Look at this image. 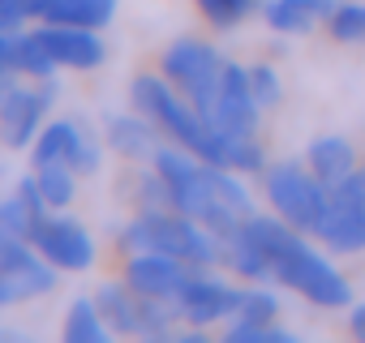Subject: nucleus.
Returning a JSON list of instances; mask_svg holds the SVG:
<instances>
[{
	"mask_svg": "<svg viewBox=\"0 0 365 343\" xmlns=\"http://www.w3.org/2000/svg\"><path fill=\"white\" fill-rule=\"evenodd\" d=\"M103 322L112 326V334H142V339H168L180 326V309L168 300H150L142 292H133L125 279L120 283H103L95 292Z\"/></svg>",
	"mask_w": 365,
	"mask_h": 343,
	"instance_id": "423d86ee",
	"label": "nucleus"
},
{
	"mask_svg": "<svg viewBox=\"0 0 365 343\" xmlns=\"http://www.w3.org/2000/svg\"><path fill=\"white\" fill-rule=\"evenodd\" d=\"M129 99H133V107L142 116H150L159 125L163 137H172L176 146L194 150L198 159L224 167V137H220V129H211V120L180 95L163 73H138L133 86H129Z\"/></svg>",
	"mask_w": 365,
	"mask_h": 343,
	"instance_id": "7ed1b4c3",
	"label": "nucleus"
},
{
	"mask_svg": "<svg viewBox=\"0 0 365 343\" xmlns=\"http://www.w3.org/2000/svg\"><path fill=\"white\" fill-rule=\"evenodd\" d=\"M155 172L168 185V202L176 211H185L190 219H198L202 228H211L220 241L232 236L250 215H254V198L241 181V172H228L220 163L198 159L185 146H159L155 150Z\"/></svg>",
	"mask_w": 365,
	"mask_h": 343,
	"instance_id": "f257e3e1",
	"label": "nucleus"
},
{
	"mask_svg": "<svg viewBox=\"0 0 365 343\" xmlns=\"http://www.w3.org/2000/svg\"><path fill=\"white\" fill-rule=\"evenodd\" d=\"M39 43L48 48V56L56 60V69H99L108 48L99 39V31H86V26H56V22H43L39 31Z\"/></svg>",
	"mask_w": 365,
	"mask_h": 343,
	"instance_id": "4468645a",
	"label": "nucleus"
},
{
	"mask_svg": "<svg viewBox=\"0 0 365 343\" xmlns=\"http://www.w3.org/2000/svg\"><path fill=\"white\" fill-rule=\"evenodd\" d=\"M339 0H262V22L275 35H309L327 26Z\"/></svg>",
	"mask_w": 365,
	"mask_h": 343,
	"instance_id": "dca6fc26",
	"label": "nucleus"
},
{
	"mask_svg": "<svg viewBox=\"0 0 365 343\" xmlns=\"http://www.w3.org/2000/svg\"><path fill=\"white\" fill-rule=\"evenodd\" d=\"M5 211H9V219H14V228L31 241L35 236V228L48 219V202H43V194H39V185H35V176H26V181H18V189L9 194V202H5Z\"/></svg>",
	"mask_w": 365,
	"mask_h": 343,
	"instance_id": "412c9836",
	"label": "nucleus"
},
{
	"mask_svg": "<svg viewBox=\"0 0 365 343\" xmlns=\"http://www.w3.org/2000/svg\"><path fill=\"white\" fill-rule=\"evenodd\" d=\"M14 73H26V78H52L56 73V60L48 56V48L39 43L35 31H26V35L14 31Z\"/></svg>",
	"mask_w": 365,
	"mask_h": 343,
	"instance_id": "b1692460",
	"label": "nucleus"
},
{
	"mask_svg": "<svg viewBox=\"0 0 365 343\" xmlns=\"http://www.w3.org/2000/svg\"><path fill=\"white\" fill-rule=\"evenodd\" d=\"M56 103V82L52 78H35V86L26 82V73H5L0 78V142L9 150H22L39 137L48 107Z\"/></svg>",
	"mask_w": 365,
	"mask_h": 343,
	"instance_id": "0eeeda50",
	"label": "nucleus"
},
{
	"mask_svg": "<svg viewBox=\"0 0 365 343\" xmlns=\"http://www.w3.org/2000/svg\"><path fill=\"white\" fill-rule=\"evenodd\" d=\"M82 129H86L82 120H48V125L39 129V137L31 142V167H35V163H69V167H73Z\"/></svg>",
	"mask_w": 365,
	"mask_h": 343,
	"instance_id": "a211bd4d",
	"label": "nucleus"
},
{
	"mask_svg": "<svg viewBox=\"0 0 365 343\" xmlns=\"http://www.w3.org/2000/svg\"><path fill=\"white\" fill-rule=\"evenodd\" d=\"M331 253H361L365 249V163L348 181L327 189V215L314 232Z\"/></svg>",
	"mask_w": 365,
	"mask_h": 343,
	"instance_id": "1a4fd4ad",
	"label": "nucleus"
},
{
	"mask_svg": "<svg viewBox=\"0 0 365 343\" xmlns=\"http://www.w3.org/2000/svg\"><path fill=\"white\" fill-rule=\"evenodd\" d=\"M52 5H56V0H22V14H26V18H39V22H43Z\"/></svg>",
	"mask_w": 365,
	"mask_h": 343,
	"instance_id": "7c9ffc66",
	"label": "nucleus"
},
{
	"mask_svg": "<svg viewBox=\"0 0 365 343\" xmlns=\"http://www.w3.org/2000/svg\"><path fill=\"white\" fill-rule=\"evenodd\" d=\"M258 99H254V86H250V65H237V60H224V78H220V95L207 112L211 129L220 133H258Z\"/></svg>",
	"mask_w": 365,
	"mask_h": 343,
	"instance_id": "f8f14e48",
	"label": "nucleus"
},
{
	"mask_svg": "<svg viewBox=\"0 0 365 343\" xmlns=\"http://www.w3.org/2000/svg\"><path fill=\"white\" fill-rule=\"evenodd\" d=\"M0 35H14V31H9V26H5V22H0Z\"/></svg>",
	"mask_w": 365,
	"mask_h": 343,
	"instance_id": "2f4dec72",
	"label": "nucleus"
},
{
	"mask_svg": "<svg viewBox=\"0 0 365 343\" xmlns=\"http://www.w3.org/2000/svg\"><path fill=\"white\" fill-rule=\"evenodd\" d=\"M159 73L185 95L202 116L211 112L215 95H220V78H224V56L215 52V43L207 39H176L163 60H159Z\"/></svg>",
	"mask_w": 365,
	"mask_h": 343,
	"instance_id": "6e6552de",
	"label": "nucleus"
},
{
	"mask_svg": "<svg viewBox=\"0 0 365 343\" xmlns=\"http://www.w3.org/2000/svg\"><path fill=\"white\" fill-rule=\"evenodd\" d=\"M61 334H65V343H108L112 326L103 322V313H99V300H91V296H78V300L69 305V313H65V326H61Z\"/></svg>",
	"mask_w": 365,
	"mask_h": 343,
	"instance_id": "aec40b11",
	"label": "nucleus"
},
{
	"mask_svg": "<svg viewBox=\"0 0 365 343\" xmlns=\"http://www.w3.org/2000/svg\"><path fill=\"white\" fill-rule=\"evenodd\" d=\"M202 266H194V262H180V258H168V253H129V262H125V283L133 287V292H142V296H150V300H168V305H176L180 300V292H185V283L198 275Z\"/></svg>",
	"mask_w": 365,
	"mask_h": 343,
	"instance_id": "ddd939ff",
	"label": "nucleus"
},
{
	"mask_svg": "<svg viewBox=\"0 0 365 343\" xmlns=\"http://www.w3.org/2000/svg\"><path fill=\"white\" fill-rule=\"evenodd\" d=\"M159 125L150 120V116H142L138 107L129 112V116H112L108 120V146L116 150V154H125V159H155V150H159Z\"/></svg>",
	"mask_w": 365,
	"mask_h": 343,
	"instance_id": "f3484780",
	"label": "nucleus"
},
{
	"mask_svg": "<svg viewBox=\"0 0 365 343\" xmlns=\"http://www.w3.org/2000/svg\"><path fill=\"white\" fill-rule=\"evenodd\" d=\"M241 322H279V296L267 287V283H250L241 292V309H237Z\"/></svg>",
	"mask_w": 365,
	"mask_h": 343,
	"instance_id": "a878e982",
	"label": "nucleus"
},
{
	"mask_svg": "<svg viewBox=\"0 0 365 343\" xmlns=\"http://www.w3.org/2000/svg\"><path fill=\"white\" fill-rule=\"evenodd\" d=\"M228 343H292V334L279 322H228Z\"/></svg>",
	"mask_w": 365,
	"mask_h": 343,
	"instance_id": "bb28decb",
	"label": "nucleus"
},
{
	"mask_svg": "<svg viewBox=\"0 0 365 343\" xmlns=\"http://www.w3.org/2000/svg\"><path fill=\"white\" fill-rule=\"evenodd\" d=\"M31 245H35L56 270H65V275H78V270H91V266H95V241H91V232H86L78 219L61 215V211H48V219L35 228Z\"/></svg>",
	"mask_w": 365,
	"mask_h": 343,
	"instance_id": "9d476101",
	"label": "nucleus"
},
{
	"mask_svg": "<svg viewBox=\"0 0 365 343\" xmlns=\"http://www.w3.org/2000/svg\"><path fill=\"white\" fill-rule=\"evenodd\" d=\"M146 249L194 262V266H220V258H224L220 236L176 206L138 211V219H129L120 228V253H146Z\"/></svg>",
	"mask_w": 365,
	"mask_h": 343,
	"instance_id": "20e7f679",
	"label": "nucleus"
},
{
	"mask_svg": "<svg viewBox=\"0 0 365 343\" xmlns=\"http://www.w3.org/2000/svg\"><path fill=\"white\" fill-rule=\"evenodd\" d=\"M305 167H309L314 176L331 189V185L348 181L352 172L361 167V154H356V146H352L348 137H339V133H322V137H314V142L305 146Z\"/></svg>",
	"mask_w": 365,
	"mask_h": 343,
	"instance_id": "2eb2a0df",
	"label": "nucleus"
},
{
	"mask_svg": "<svg viewBox=\"0 0 365 343\" xmlns=\"http://www.w3.org/2000/svg\"><path fill=\"white\" fill-rule=\"evenodd\" d=\"M241 292H245V287H232V283L215 279L211 266H202V270L185 283L180 300H176L180 322L194 326V330H207V326H215V322H228V317H237V309H241Z\"/></svg>",
	"mask_w": 365,
	"mask_h": 343,
	"instance_id": "9b49d317",
	"label": "nucleus"
},
{
	"mask_svg": "<svg viewBox=\"0 0 365 343\" xmlns=\"http://www.w3.org/2000/svg\"><path fill=\"white\" fill-rule=\"evenodd\" d=\"M241 232L267 253V262H271V275H275V283L279 287H288V292H297L305 305H314V309H352V283L331 266V258H322L309 241H305V232H297L288 219H279L275 211L271 215H250L245 223H241Z\"/></svg>",
	"mask_w": 365,
	"mask_h": 343,
	"instance_id": "f03ea898",
	"label": "nucleus"
},
{
	"mask_svg": "<svg viewBox=\"0 0 365 343\" xmlns=\"http://www.w3.org/2000/svg\"><path fill=\"white\" fill-rule=\"evenodd\" d=\"M116 18V0H56L43 22L56 26H86V31H103Z\"/></svg>",
	"mask_w": 365,
	"mask_h": 343,
	"instance_id": "6ab92c4d",
	"label": "nucleus"
},
{
	"mask_svg": "<svg viewBox=\"0 0 365 343\" xmlns=\"http://www.w3.org/2000/svg\"><path fill=\"white\" fill-rule=\"evenodd\" d=\"M198 5V14L215 26V31H232V26H241L254 9H258V0H194Z\"/></svg>",
	"mask_w": 365,
	"mask_h": 343,
	"instance_id": "393cba45",
	"label": "nucleus"
},
{
	"mask_svg": "<svg viewBox=\"0 0 365 343\" xmlns=\"http://www.w3.org/2000/svg\"><path fill=\"white\" fill-rule=\"evenodd\" d=\"M250 86H254V99H258V107H262V112H271V107H279V103H284V82H279L275 65H267V60L250 65Z\"/></svg>",
	"mask_w": 365,
	"mask_h": 343,
	"instance_id": "cd10ccee",
	"label": "nucleus"
},
{
	"mask_svg": "<svg viewBox=\"0 0 365 343\" xmlns=\"http://www.w3.org/2000/svg\"><path fill=\"white\" fill-rule=\"evenodd\" d=\"M327 35H331V43L365 48V5L361 0H339L327 18Z\"/></svg>",
	"mask_w": 365,
	"mask_h": 343,
	"instance_id": "5701e85b",
	"label": "nucleus"
},
{
	"mask_svg": "<svg viewBox=\"0 0 365 343\" xmlns=\"http://www.w3.org/2000/svg\"><path fill=\"white\" fill-rule=\"evenodd\" d=\"M14 73V35H0V78Z\"/></svg>",
	"mask_w": 365,
	"mask_h": 343,
	"instance_id": "c756f323",
	"label": "nucleus"
},
{
	"mask_svg": "<svg viewBox=\"0 0 365 343\" xmlns=\"http://www.w3.org/2000/svg\"><path fill=\"white\" fill-rule=\"evenodd\" d=\"M31 176H35V185H39V194L52 211H65L78 194V172L69 163H35Z\"/></svg>",
	"mask_w": 365,
	"mask_h": 343,
	"instance_id": "4be33fe9",
	"label": "nucleus"
},
{
	"mask_svg": "<svg viewBox=\"0 0 365 343\" xmlns=\"http://www.w3.org/2000/svg\"><path fill=\"white\" fill-rule=\"evenodd\" d=\"M348 334H352L356 343H365V300L352 305V313H348Z\"/></svg>",
	"mask_w": 365,
	"mask_h": 343,
	"instance_id": "c85d7f7f",
	"label": "nucleus"
},
{
	"mask_svg": "<svg viewBox=\"0 0 365 343\" xmlns=\"http://www.w3.org/2000/svg\"><path fill=\"white\" fill-rule=\"evenodd\" d=\"M262 194H267V206L288 219L297 232L314 236L322 215H327V185L305 167V159H279V163H267L262 172Z\"/></svg>",
	"mask_w": 365,
	"mask_h": 343,
	"instance_id": "39448f33",
	"label": "nucleus"
}]
</instances>
